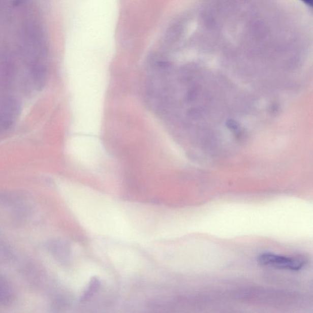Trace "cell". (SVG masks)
Returning a JSON list of instances; mask_svg holds the SVG:
<instances>
[{
  "instance_id": "3",
  "label": "cell",
  "mask_w": 313,
  "mask_h": 313,
  "mask_svg": "<svg viewBox=\"0 0 313 313\" xmlns=\"http://www.w3.org/2000/svg\"><path fill=\"white\" fill-rule=\"evenodd\" d=\"M305 4L310 6V7H312V0H302Z\"/></svg>"
},
{
  "instance_id": "1",
  "label": "cell",
  "mask_w": 313,
  "mask_h": 313,
  "mask_svg": "<svg viewBox=\"0 0 313 313\" xmlns=\"http://www.w3.org/2000/svg\"><path fill=\"white\" fill-rule=\"evenodd\" d=\"M258 263L264 266L278 269L299 270L305 265V260L300 257H287L285 256L264 253L258 258Z\"/></svg>"
},
{
  "instance_id": "2",
  "label": "cell",
  "mask_w": 313,
  "mask_h": 313,
  "mask_svg": "<svg viewBox=\"0 0 313 313\" xmlns=\"http://www.w3.org/2000/svg\"><path fill=\"white\" fill-rule=\"evenodd\" d=\"M100 281L97 278H92L89 283V287L83 294V296L81 297V302H86L91 299L95 293H97L99 288H100Z\"/></svg>"
}]
</instances>
